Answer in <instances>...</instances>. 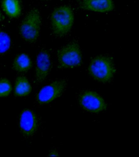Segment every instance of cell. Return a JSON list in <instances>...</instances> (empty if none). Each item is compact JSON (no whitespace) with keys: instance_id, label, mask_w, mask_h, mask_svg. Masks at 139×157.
Listing matches in <instances>:
<instances>
[{"instance_id":"6da1fadb","label":"cell","mask_w":139,"mask_h":157,"mask_svg":"<svg viewBox=\"0 0 139 157\" xmlns=\"http://www.w3.org/2000/svg\"><path fill=\"white\" fill-rule=\"evenodd\" d=\"M116 70L111 57L100 55L92 59L88 67V72L95 80L103 83L111 81Z\"/></svg>"},{"instance_id":"7a4b0ae2","label":"cell","mask_w":139,"mask_h":157,"mask_svg":"<svg viewBox=\"0 0 139 157\" xmlns=\"http://www.w3.org/2000/svg\"><path fill=\"white\" fill-rule=\"evenodd\" d=\"M50 20L54 34L58 37L65 36L71 30L74 24L73 10L68 6L57 7L52 13Z\"/></svg>"},{"instance_id":"3957f363","label":"cell","mask_w":139,"mask_h":157,"mask_svg":"<svg viewBox=\"0 0 139 157\" xmlns=\"http://www.w3.org/2000/svg\"><path fill=\"white\" fill-rule=\"evenodd\" d=\"M41 18L38 9L33 8L27 13L19 28L20 34L29 43L37 42L40 34Z\"/></svg>"},{"instance_id":"277c9868","label":"cell","mask_w":139,"mask_h":157,"mask_svg":"<svg viewBox=\"0 0 139 157\" xmlns=\"http://www.w3.org/2000/svg\"><path fill=\"white\" fill-rule=\"evenodd\" d=\"M57 58L61 68H73L82 63V54L80 46L77 42H72L58 49Z\"/></svg>"},{"instance_id":"5b68a950","label":"cell","mask_w":139,"mask_h":157,"mask_svg":"<svg viewBox=\"0 0 139 157\" xmlns=\"http://www.w3.org/2000/svg\"><path fill=\"white\" fill-rule=\"evenodd\" d=\"M67 86V81L65 79L56 80L41 90L37 95V101L41 104L49 103L60 97Z\"/></svg>"},{"instance_id":"8992f818","label":"cell","mask_w":139,"mask_h":157,"mask_svg":"<svg viewBox=\"0 0 139 157\" xmlns=\"http://www.w3.org/2000/svg\"><path fill=\"white\" fill-rule=\"evenodd\" d=\"M79 101L84 109L91 113H99L107 108L103 99L94 91H86L82 93L79 96Z\"/></svg>"},{"instance_id":"52a82bcc","label":"cell","mask_w":139,"mask_h":157,"mask_svg":"<svg viewBox=\"0 0 139 157\" xmlns=\"http://www.w3.org/2000/svg\"><path fill=\"white\" fill-rule=\"evenodd\" d=\"M51 58L46 50H42L37 55L35 72V81L38 83L43 82L48 78L51 70Z\"/></svg>"},{"instance_id":"ba28073f","label":"cell","mask_w":139,"mask_h":157,"mask_svg":"<svg viewBox=\"0 0 139 157\" xmlns=\"http://www.w3.org/2000/svg\"><path fill=\"white\" fill-rule=\"evenodd\" d=\"M19 125L22 133L26 136L33 135L38 127V120L34 112L25 110L21 113Z\"/></svg>"},{"instance_id":"9c48e42d","label":"cell","mask_w":139,"mask_h":157,"mask_svg":"<svg viewBox=\"0 0 139 157\" xmlns=\"http://www.w3.org/2000/svg\"><path fill=\"white\" fill-rule=\"evenodd\" d=\"M80 7L86 10L105 13L112 11L114 5L112 0H80Z\"/></svg>"},{"instance_id":"30bf717a","label":"cell","mask_w":139,"mask_h":157,"mask_svg":"<svg viewBox=\"0 0 139 157\" xmlns=\"http://www.w3.org/2000/svg\"><path fill=\"white\" fill-rule=\"evenodd\" d=\"M2 7L6 14L10 18H18L21 13L19 0H2Z\"/></svg>"},{"instance_id":"8fae6325","label":"cell","mask_w":139,"mask_h":157,"mask_svg":"<svg viewBox=\"0 0 139 157\" xmlns=\"http://www.w3.org/2000/svg\"><path fill=\"white\" fill-rule=\"evenodd\" d=\"M32 63L29 56L25 53L18 54L14 60L13 68L18 72L28 71L32 68Z\"/></svg>"},{"instance_id":"7c38bea8","label":"cell","mask_w":139,"mask_h":157,"mask_svg":"<svg viewBox=\"0 0 139 157\" xmlns=\"http://www.w3.org/2000/svg\"><path fill=\"white\" fill-rule=\"evenodd\" d=\"M32 91V86L28 79L24 76H20L16 79L15 94L18 96H28Z\"/></svg>"},{"instance_id":"4fadbf2b","label":"cell","mask_w":139,"mask_h":157,"mask_svg":"<svg viewBox=\"0 0 139 157\" xmlns=\"http://www.w3.org/2000/svg\"><path fill=\"white\" fill-rule=\"evenodd\" d=\"M11 45V40L10 36L6 32L0 30V55L7 52Z\"/></svg>"},{"instance_id":"5bb4252c","label":"cell","mask_w":139,"mask_h":157,"mask_svg":"<svg viewBox=\"0 0 139 157\" xmlns=\"http://www.w3.org/2000/svg\"><path fill=\"white\" fill-rule=\"evenodd\" d=\"M12 90V85L8 79L6 78L0 79V97L8 96Z\"/></svg>"},{"instance_id":"9a60e30c","label":"cell","mask_w":139,"mask_h":157,"mask_svg":"<svg viewBox=\"0 0 139 157\" xmlns=\"http://www.w3.org/2000/svg\"><path fill=\"white\" fill-rule=\"evenodd\" d=\"M48 156H59V155H58V153L57 152L54 151H52L50 153H49V155H48Z\"/></svg>"},{"instance_id":"2e32d148","label":"cell","mask_w":139,"mask_h":157,"mask_svg":"<svg viewBox=\"0 0 139 157\" xmlns=\"http://www.w3.org/2000/svg\"><path fill=\"white\" fill-rule=\"evenodd\" d=\"M2 18V15H1V12H0V21L1 20Z\"/></svg>"}]
</instances>
